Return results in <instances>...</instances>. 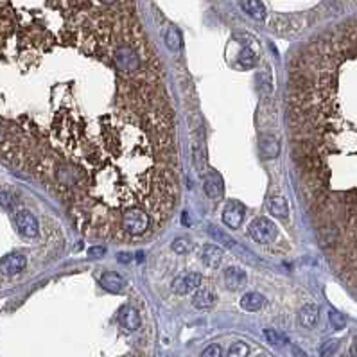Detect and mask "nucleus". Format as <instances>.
<instances>
[{
    "label": "nucleus",
    "mask_w": 357,
    "mask_h": 357,
    "mask_svg": "<svg viewBox=\"0 0 357 357\" xmlns=\"http://www.w3.org/2000/svg\"><path fill=\"white\" fill-rule=\"evenodd\" d=\"M201 285V275L196 273V271H190V273H185V275H180L172 280L171 287H172V293L176 294H189L192 291Z\"/></svg>",
    "instance_id": "3"
},
{
    "label": "nucleus",
    "mask_w": 357,
    "mask_h": 357,
    "mask_svg": "<svg viewBox=\"0 0 357 357\" xmlns=\"http://www.w3.org/2000/svg\"><path fill=\"white\" fill-rule=\"evenodd\" d=\"M258 147L266 158H277L280 155V142L273 135H260L258 138Z\"/></svg>",
    "instance_id": "10"
},
{
    "label": "nucleus",
    "mask_w": 357,
    "mask_h": 357,
    "mask_svg": "<svg viewBox=\"0 0 357 357\" xmlns=\"http://www.w3.org/2000/svg\"><path fill=\"white\" fill-rule=\"evenodd\" d=\"M244 214H246V210H244V205L239 201H228L226 205H224L223 209V223L224 226H228V228L235 230L241 226V223H243L244 219Z\"/></svg>",
    "instance_id": "4"
},
{
    "label": "nucleus",
    "mask_w": 357,
    "mask_h": 357,
    "mask_svg": "<svg viewBox=\"0 0 357 357\" xmlns=\"http://www.w3.org/2000/svg\"><path fill=\"white\" fill-rule=\"evenodd\" d=\"M25 266H27V258L22 253H9L0 258V273L6 275V277H13V275L22 273L25 270Z\"/></svg>",
    "instance_id": "5"
},
{
    "label": "nucleus",
    "mask_w": 357,
    "mask_h": 357,
    "mask_svg": "<svg viewBox=\"0 0 357 357\" xmlns=\"http://www.w3.org/2000/svg\"><path fill=\"white\" fill-rule=\"evenodd\" d=\"M209 233H210V235H212L216 241H221V243H224L226 246H230V248L233 246L232 237H228L224 232H221L219 228H216V226H210V228H209Z\"/></svg>",
    "instance_id": "23"
},
{
    "label": "nucleus",
    "mask_w": 357,
    "mask_h": 357,
    "mask_svg": "<svg viewBox=\"0 0 357 357\" xmlns=\"http://www.w3.org/2000/svg\"><path fill=\"white\" fill-rule=\"evenodd\" d=\"M298 319H300V325L305 329H312L316 327V323L319 319V311L314 304H307L300 309L298 312Z\"/></svg>",
    "instance_id": "12"
},
{
    "label": "nucleus",
    "mask_w": 357,
    "mask_h": 357,
    "mask_svg": "<svg viewBox=\"0 0 357 357\" xmlns=\"http://www.w3.org/2000/svg\"><path fill=\"white\" fill-rule=\"evenodd\" d=\"M329 321H331L334 331H341V329H345V325H346L345 316L338 311H329Z\"/></svg>",
    "instance_id": "21"
},
{
    "label": "nucleus",
    "mask_w": 357,
    "mask_h": 357,
    "mask_svg": "<svg viewBox=\"0 0 357 357\" xmlns=\"http://www.w3.org/2000/svg\"><path fill=\"white\" fill-rule=\"evenodd\" d=\"M118 321H121V325L128 332H135L140 327V314H138L137 309L131 307V305H124V307L121 309V312H118Z\"/></svg>",
    "instance_id": "7"
},
{
    "label": "nucleus",
    "mask_w": 357,
    "mask_h": 357,
    "mask_svg": "<svg viewBox=\"0 0 357 357\" xmlns=\"http://www.w3.org/2000/svg\"><path fill=\"white\" fill-rule=\"evenodd\" d=\"M293 353H294V357H307V353H305L302 348H298V346H294L293 348Z\"/></svg>",
    "instance_id": "28"
},
{
    "label": "nucleus",
    "mask_w": 357,
    "mask_h": 357,
    "mask_svg": "<svg viewBox=\"0 0 357 357\" xmlns=\"http://www.w3.org/2000/svg\"><path fill=\"white\" fill-rule=\"evenodd\" d=\"M264 336H266V339L271 343V345H275V346H278V345H282V343L285 341V338L284 336H280L277 331H273V329H266L264 331Z\"/></svg>",
    "instance_id": "24"
},
{
    "label": "nucleus",
    "mask_w": 357,
    "mask_h": 357,
    "mask_svg": "<svg viewBox=\"0 0 357 357\" xmlns=\"http://www.w3.org/2000/svg\"><path fill=\"white\" fill-rule=\"evenodd\" d=\"M223 257H224L223 248L216 246V244H205V246H203L201 260L206 267H212V270L219 267L221 262H223Z\"/></svg>",
    "instance_id": "9"
},
{
    "label": "nucleus",
    "mask_w": 357,
    "mask_h": 357,
    "mask_svg": "<svg viewBox=\"0 0 357 357\" xmlns=\"http://www.w3.org/2000/svg\"><path fill=\"white\" fill-rule=\"evenodd\" d=\"M99 282L108 293H113V294H118L122 291V287H124V280H122L121 275L115 273V271H108V273H104Z\"/></svg>",
    "instance_id": "13"
},
{
    "label": "nucleus",
    "mask_w": 357,
    "mask_h": 357,
    "mask_svg": "<svg viewBox=\"0 0 357 357\" xmlns=\"http://www.w3.org/2000/svg\"><path fill=\"white\" fill-rule=\"evenodd\" d=\"M241 307L248 312H257L264 307V296L260 293H246L241 298Z\"/></svg>",
    "instance_id": "16"
},
{
    "label": "nucleus",
    "mask_w": 357,
    "mask_h": 357,
    "mask_svg": "<svg viewBox=\"0 0 357 357\" xmlns=\"http://www.w3.org/2000/svg\"><path fill=\"white\" fill-rule=\"evenodd\" d=\"M338 346H339L338 339H329V341H325L321 345V348H319V357H334Z\"/></svg>",
    "instance_id": "20"
},
{
    "label": "nucleus",
    "mask_w": 357,
    "mask_h": 357,
    "mask_svg": "<svg viewBox=\"0 0 357 357\" xmlns=\"http://www.w3.org/2000/svg\"><path fill=\"white\" fill-rule=\"evenodd\" d=\"M224 285L230 291H237L246 284V271L239 266H230L224 270Z\"/></svg>",
    "instance_id": "8"
},
{
    "label": "nucleus",
    "mask_w": 357,
    "mask_h": 357,
    "mask_svg": "<svg viewBox=\"0 0 357 357\" xmlns=\"http://www.w3.org/2000/svg\"><path fill=\"white\" fill-rule=\"evenodd\" d=\"M106 2H110V0H106Z\"/></svg>",
    "instance_id": "31"
},
{
    "label": "nucleus",
    "mask_w": 357,
    "mask_h": 357,
    "mask_svg": "<svg viewBox=\"0 0 357 357\" xmlns=\"http://www.w3.org/2000/svg\"><path fill=\"white\" fill-rule=\"evenodd\" d=\"M201 357H223V348L219 345H210L203 350Z\"/></svg>",
    "instance_id": "25"
},
{
    "label": "nucleus",
    "mask_w": 357,
    "mask_h": 357,
    "mask_svg": "<svg viewBox=\"0 0 357 357\" xmlns=\"http://www.w3.org/2000/svg\"><path fill=\"white\" fill-rule=\"evenodd\" d=\"M350 357H357V338H355V341H353V345H352V350H350Z\"/></svg>",
    "instance_id": "29"
},
{
    "label": "nucleus",
    "mask_w": 357,
    "mask_h": 357,
    "mask_svg": "<svg viewBox=\"0 0 357 357\" xmlns=\"http://www.w3.org/2000/svg\"><path fill=\"white\" fill-rule=\"evenodd\" d=\"M190 250H192V244L189 243V239H185V237H180V239H174V243H172V251L174 253H190Z\"/></svg>",
    "instance_id": "22"
},
{
    "label": "nucleus",
    "mask_w": 357,
    "mask_h": 357,
    "mask_svg": "<svg viewBox=\"0 0 357 357\" xmlns=\"http://www.w3.org/2000/svg\"><path fill=\"white\" fill-rule=\"evenodd\" d=\"M267 210H270L271 216L280 217V219H285L289 214L287 201H285V198H282V196H273V198L267 199Z\"/></svg>",
    "instance_id": "15"
},
{
    "label": "nucleus",
    "mask_w": 357,
    "mask_h": 357,
    "mask_svg": "<svg viewBox=\"0 0 357 357\" xmlns=\"http://www.w3.org/2000/svg\"><path fill=\"white\" fill-rule=\"evenodd\" d=\"M248 353H250V346H248L244 341H237V343H233V345L230 346L228 355H226V357H246Z\"/></svg>",
    "instance_id": "19"
},
{
    "label": "nucleus",
    "mask_w": 357,
    "mask_h": 357,
    "mask_svg": "<svg viewBox=\"0 0 357 357\" xmlns=\"http://www.w3.org/2000/svg\"><path fill=\"white\" fill-rule=\"evenodd\" d=\"M165 43L171 50H178L180 45H182V36H180V31L176 27H169L167 38H165Z\"/></svg>",
    "instance_id": "18"
},
{
    "label": "nucleus",
    "mask_w": 357,
    "mask_h": 357,
    "mask_svg": "<svg viewBox=\"0 0 357 357\" xmlns=\"http://www.w3.org/2000/svg\"><path fill=\"white\" fill-rule=\"evenodd\" d=\"M248 233H250L255 243L266 244L277 239L278 228H277V224L271 219H267V217H257V219L251 221L250 226H248Z\"/></svg>",
    "instance_id": "1"
},
{
    "label": "nucleus",
    "mask_w": 357,
    "mask_h": 357,
    "mask_svg": "<svg viewBox=\"0 0 357 357\" xmlns=\"http://www.w3.org/2000/svg\"><path fill=\"white\" fill-rule=\"evenodd\" d=\"M13 219H15V226L22 237H25V239H36V237H38L40 224L33 212H29V210H25V209L15 210Z\"/></svg>",
    "instance_id": "2"
},
{
    "label": "nucleus",
    "mask_w": 357,
    "mask_h": 357,
    "mask_svg": "<svg viewBox=\"0 0 357 357\" xmlns=\"http://www.w3.org/2000/svg\"><path fill=\"white\" fill-rule=\"evenodd\" d=\"M203 190L209 198L212 199H219L221 196L224 194V183H223V178H221L219 172L216 171H209L203 180Z\"/></svg>",
    "instance_id": "6"
},
{
    "label": "nucleus",
    "mask_w": 357,
    "mask_h": 357,
    "mask_svg": "<svg viewBox=\"0 0 357 357\" xmlns=\"http://www.w3.org/2000/svg\"><path fill=\"white\" fill-rule=\"evenodd\" d=\"M341 357H350V355H348V353H343V355H341Z\"/></svg>",
    "instance_id": "30"
},
{
    "label": "nucleus",
    "mask_w": 357,
    "mask_h": 357,
    "mask_svg": "<svg viewBox=\"0 0 357 357\" xmlns=\"http://www.w3.org/2000/svg\"><path fill=\"white\" fill-rule=\"evenodd\" d=\"M239 4L243 11L253 20H258V22L266 20V8H264L262 0H239Z\"/></svg>",
    "instance_id": "11"
},
{
    "label": "nucleus",
    "mask_w": 357,
    "mask_h": 357,
    "mask_svg": "<svg viewBox=\"0 0 357 357\" xmlns=\"http://www.w3.org/2000/svg\"><path fill=\"white\" fill-rule=\"evenodd\" d=\"M118 262H129L131 260V255L129 253H118Z\"/></svg>",
    "instance_id": "27"
},
{
    "label": "nucleus",
    "mask_w": 357,
    "mask_h": 357,
    "mask_svg": "<svg viewBox=\"0 0 357 357\" xmlns=\"http://www.w3.org/2000/svg\"><path fill=\"white\" fill-rule=\"evenodd\" d=\"M255 61H257V52H253L251 47H244L239 54V65L243 69H251L255 65Z\"/></svg>",
    "instance_id": "17"
},
{
    "label": "nucleus",
    "mask_w": 357,
    "mask_h": 357,
    "mask_svg": "<svg viewBox=\"0 0 357 357\" xmlns=\"http://www.w3.org/2000/svg\"><path fill=\"white\" fill-rule=\"evenodd\" d=\"M216 304V294H214L212 289L201 287L198 289L192 296V305L196 309H210L212 305Z\"/></svg>",
    "instance_id": "14"
},
{
    "label": "nucleus",
    "mask_w": 357,
    "mask_h": 357,
    "mask_svg": "<svg viewBox=\"0 0 357 357\" xmlns=\"http://www.w3.org/2000/svg\"><path fill=\"white\" fill-rule=\"evenodd\" d=\"M104 253H106V250H104L103 246H94L88 250V255H90L92 258H103Z\"/></svg>",
    "instance_id": "26"
}]
</instances>
